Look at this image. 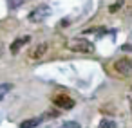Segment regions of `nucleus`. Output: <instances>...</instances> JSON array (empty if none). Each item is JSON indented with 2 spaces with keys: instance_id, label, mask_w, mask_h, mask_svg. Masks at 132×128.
Listing matches in <instances>:
<instances>
[{
  "instance_id": "nucleus-13",
  "label": "nucleus",
  "mask_w": 132,
  "mask_h": 128,
  "mask_svg": "<svg viewBox=\"0 0 132 128\" xmlns=\"http://www.w3.org/2000/svg\"><path fill=\"white\" fill-rule=\"evenodd\" d=\"M121 49H123V51H132V45H128V43H127V45H123Z\"/></svg>"
},
{
  "instance_id": "nucleus-4",
  "label": "nucleus",
  "mask_w": 132,
  "mask_h": 128,
  "mask_svg": "<svg viewBox=\"0 0 132 128\" xmlns=\"http://www.w3.org/2000/svg\"><path fill=\"white\" fill-rule=\"evenodd\" d=\"M114 70L119 74V78H127L132 74V60L128 58H121L114 63Z\"/></svg>"
},
{
  "instance_id": "nucleus-10",
  "label": "nucleus",
  "mask_w": 132,
  "mask_h": 128,
  "mask_svg": "<svg viewBox=\"0 0 132 128\" xmlns=\"http://www.w3.org/2000/svg\"><path fill=\"white\" fill-rule=\"evenodd\" d=\"M123 4H125V0H118V2H116V4H112V6L109 7V11H110V13H116V11H119Z\"/></svg>"
},
{
  "instance_id": "nucleus-7",
  "label": "nucleus",
  "mask_w": 132,
  "mask_h": 128,
  "mask_svg": "<svg viewBox=\"0 0 132 128\" xmlns=\"http://www.w3.org/2000/svg\"><path fill=\"white\" fill-rule=\"evenodd\" d=\"M42 121H44V117H31L27 121H22L20 123V128H38L42 124Z\"/></svg>"
},
{
  "instance_id": "nucleus-14",
  "label": "nucleus",
  "mask_w": 132,
  "mask_h": 128,
  "mask_svg": "<svg viewBox=\"0 0 132 128\" xmlns=\"http://www.w3.org/2000/svg\"><path fill=\"white\" fill-rule=\"evenodd\" d=\"M128 99H130V101H132V90H130V94H128Z\"/></svg>"
},
{
  "instance_id": "nucleus-3",
  "label": "nucleus",
  "mask_w": 132,
  "mask_h": 128,
  "mask_svg": "<svg viewBox=\"0 0 132 128\" xmlns=\"http://www.w3.org/2000/svg\"><path fill=\"white\" fill-rule=\"evenodd\" d=\"M53 103H54V106H58L60 110H71V108H74V105H76V101H74L71 96H67V94H56V96H53Z\"/></svg>"
},
{
  "instance_id": "nucleus-11",
  "label": "nucleus",
  "mask_w": 132,
  "mask_h": 128,
  "mask_svg": "<svg viewBox=\"0 0 132 128\" xmlns=\"http://www.w3.org/2000/svg\"><path fill=\"white\" fill-rule=\"evenodd\" d=\"M24 2H26V0H9V7H11V9H16V7H20Z\"/></svg>"
},
{
  "instance_id": "nucleus-2",
  "label": "nucleus",
  "mask_w": 132,
  "mask_h": 128,
  "mask_svg": "<svg viewBox=\"0 0 132 128\" xmlns=\"http://www.w3.org/2000/svg\"><path fill=\"white\" fill-rule=\"evenodd\" d=\"M49 15H51V7H49L47 4H42V6L35 7V9L29 13V22H33V24H38V22L45 20Z\"/></svg>"
},
{
  "instance_id": "nucleus-9",
  "label": "nucleus",
  "mask_w": 132,
  "mask_h": 128,
  "mask_svg": "<svg viewBox=\"0 0 132 128\" xmlns=\"http://www.w3.org/2000/svg\"><path fill=\"white\" fill-rule=\"evenodd\" d=\"M114 126H116V123L112 119H103L100 123V128H114Z\"/></svg>"
},
{
  "instance_id": "nucleus-5",
  "label": "nucleus",
  "mask_w": 132,
  "mask_h": 128,
  "mask_svg": "<svg viewBox=\"0 0 132 128\" xmlns=\"http://www.w3.org/2000/svg\"><path fill=\"white\" fill-rule=\"evenodd\" d=\"M47 51H49V43H45V42L38 43V45H35V47H31L27 51V58L33 60V61H38V60H42L47 54Z\"/></svg>"
},
{
  "instance_id": "nucleus-12",
  "label": "nucleus",
  "mask_w": 132,
  "mask_h": 128,
  "mask_svg": "<svg viewBox=\"0 0 132 128\" xmlns=\"http://www.w3.org/2000/svg\"><path fill=\"white\" fill-rule=\"evenodd\" d=\"M62 128H80V124L72 121V123H63V126H62Z\"/></svg>"
},
{
  "instance_id": "nucleus-8",
  "label": "nucleus",
  "mask_w": 132,
  "mask_h": 128,
  "mask_svg": "<svg viewBox=\"0 0 132 128\" xmlns=\"http://www.w3.org/2000/svg\"><path fill=\"white\" fill-rule=\"evenodd\" d=\"M13 88V85L11 83H4V85H0V99H4L7 94H9V90Z\"/></svg>"
},
{
  "instance_id": "nucleus-6",
  "label": "nucleus",
  "mask_w": 132,
  "mask_h": 128,
  "mask_svg": "<svg viewBox=\"0 0 132 128\" xmlns=\"http://www.w3.org/2000/svg\"><path fill=\"white\" fill-rule=\"evenodd\" d=\"M29 40H31L29 36H20V38H16V40L11 43V47H9V49H11V52H13V54H16L24 45H27V43H29Z\"/></svg>"
},
{
  "instance_id": "nucleus-1",
  "label": "nucleus",
  "mask_w": 132,
  "mask_h": 128,
  "mask_svg": "<svg viewBox=\"0 0 132 128\" xmlns=\"http://www.w3.org/2000/svg\"><path fill=\"white\" fill-rule=\"evenodd\" d=\"M67 49H71L72 52H80V54H90V52H94V43L85 38H72V40H69Z\"/></svg>"
}]
</instances>
